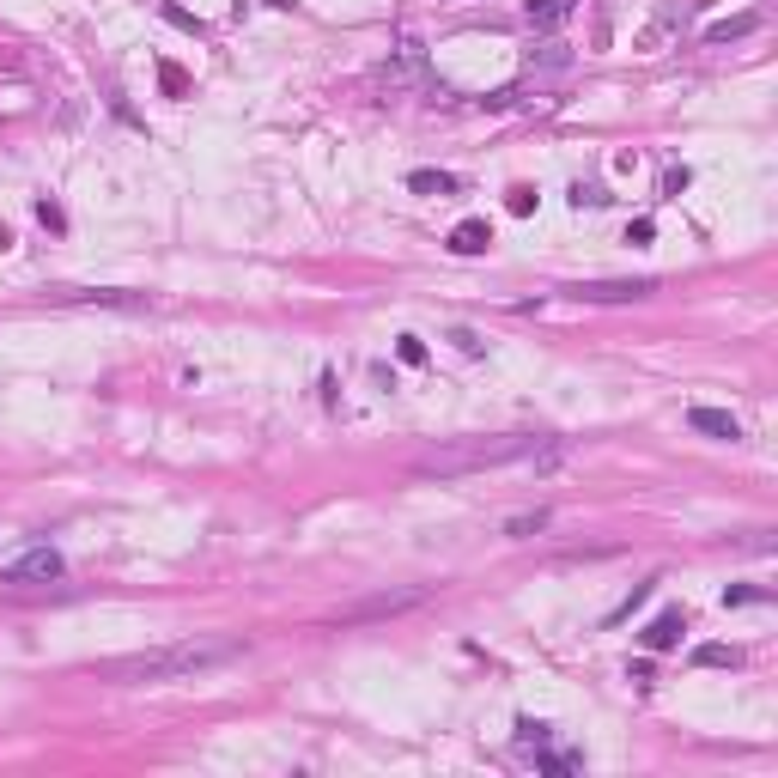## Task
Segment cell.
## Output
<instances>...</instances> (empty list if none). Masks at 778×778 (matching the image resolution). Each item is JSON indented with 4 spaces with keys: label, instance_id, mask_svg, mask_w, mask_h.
Wrapping results in <instances>:
<instances>
[{
    "label": "cell",
    "instance_id": "4",
    "mask_svg": "<svg viewBox=\"0 0 778 778\" xmlns=\"http://www.w3.org/2000/svg\"><path fill=\"white\" fill-rule=\"evenodd\" d=\"M426 602V590H389V596H371V602H353V608H341L335 620L341 627H359V620H383V614H408V608H420Z\"/></svg>",
    "mask_w": 778,
    "mask_h": 778
},
{
    "label": "cell",
    "instance_id": "15",
    "mask_svg": "<svg viewBox=\"0 0 778 778\" xmlns=\"http://www.w3.org/2000/svg\"><path fill=\"white\" fill-rule=\"evenodd\" d=\"M396 359H402V365H426V341H420V335H402V341H396Z\"/></svg>",
    "mask_w": 778,
    "mask_h": 778
},
{
    "label": "cell",
    "instance_id": "2",
    "mask_svg": "<svg viewBox=\"0 0 778 778\" xmlns=\"http://www.w3.org/2000/svg\"><path fill=\"white\" fill-rule=\"evenodd\" d=\"M548 438H529V432H505V438H462V444H444L432 456L414 462V475L426 481H456V475H481V469H499V462H523L535 456Z\"/></svg>",
    "mask_w": 778,
    "mask_h": 778
},
{
    "label": "cell",
    "instance_id": "12",
    "mask_svg": "<svg viewBox=\"0 0 778 778\" xmlns=\"http://www.w3.org/2000/svg\"><path fill=\"white\" fill-rule=\"evenodd\" d=\"M541 529H548V511H541V505H535V511H523V517H511V523H505V535H511V541H529V535H541Z\"/></svg>",
    "mask_w": 778,
    "mask_h": 778
},
{
    "label": "cell",
    "instance_id": "6",
    "mask_svg": "<svg viewBox=\"0 0 778 778\" xmlns=\"http://www.w3.org/2000/svg\"><path fill=\"white\" fill-rule=\"evenodd\" d=\"M687 426H693V432H706V438H724V444L742 438V420H736L730 408H687Z\"/></svg>",
    "mask_w": 778,
    "mask_h": 778
},
{
    "label": "cell",
    "instance_id": "13",
    "mask_svg": "<svg viewBox=\"0 0 778 778\" xmlns=\"http://www.w3.org/2000/svg\"><path fill=\"white\" fill-rule=\"evenodd\" d=\"M754 25H760L754 13H742V19H724V25H712V31H706V43H736V37H748Z\"/></svg>",
    "mask_w": 778,
    "mask_h": 778
},
{
    "label": "cell",
    "instance_id": "17",
    "mask_svg": "<svg viewBox=\"0 0 778 778\" xmlns=\"http://www.w3.org/2000/svg\"><path fill=\"white\" fill-rule=\"evenodd\" d=\"M766 590H754V584H736V590H724V602H760Z\"/></svg>",
    "mask_w": 778,
    "mask_h": 778
},
{
    "label": "cell",
    "instance_id": "7",
    "mask_svg": "<svg viewBox=\"0 0 778 778\" xmlns=\"http://www.w3.org/2000/svg\"><path fill=\"white\" fill-rule=\"evenodd\" d=\"M487 244H493V225H487V219H462V225L450 231V250H456V256H481Z\"/></svg>",
    "mask_w": 778,
    "mask_h": 778
},
{
    "label": "cell",
    "instance_id": "5",
    "mask_svg": "<svg viewBox=\"0 0 778 778\" xmlns=\"http://www.w3.org/2000/svg\"><path fill=\"white\" fill-rule=\"evenodd\" d=\"M645 292H651V280H590V286H572V298H584V304H633Z\"/></svg>",
    "mask_w": 778,
    "mask_h": 778
},
{
    "label": "cell",
    "instance_id": "18",
    "mask_svg": "<svg viewBox=\"0 0 778 778\" xmlns=\"http://www.w3.org/2000/svg\"><path fill=\"white\" fill-rule=\"evenodd\" d=\"M651 238H657V225H651V219H639V225L627 231V244H651Z\"/></svg>",
    "mask_w": 778,
    "mask_h": 778
},
{
    "label": "cell",
    "instance_id": "3",
    "mask_svg": "<svg viewBox=\"0 0 778 778\" xmlns=\"http://www.w3.org/2000/svg\"><path fill=\"white\" fill-rule=\"evenodd\" d=\"M67 572V560L55 554V548H31V554H19L7 572H0V584H19V590H31V584H55Z\"/></svg>",
    "mask_w": 778,
    "mask_h": 778
},
{
    "label": "cell",
    "instance_id": "14",
    "mask_svg": "<svg viewBox=\"0 0 778 778\" xmlns=\"http://www.w3.org/2000/svg\"><path fill=\"white\" fill-rule=\"evenodd\" d=\"M548 736H554L548 724H535V718H517V742H523V748H541Z\"/></svg>",
    "mask_w": 778,
    "mask_h": 778
},
{
    "label": "cell",
    "instance_id": "16",
    "mask_svg": "<svg viewBox=\"0 0 778 778\" xmlns=\"http://www.w3.org/2000/svg\"><path fill=\"white\" fill-rule=\"evenodd\" d=\"M645 602H651V584H639V590H633V596H627V602H620V608H614V614H608V627H620V620H627V614H633V608H645Z\"/></svg>",
    "mask_w": 778,
    "mask_h": 778
},
{
    "label": "cell",
    "instance_id": "1",
    "mask_svg": "<svg viewBox=\"0 0 778 778\" xmlns=\"http://www.w3.org/2000/svg\"><path fill=\"white\" fill-rule=\"evenodd\" d=\"M244 645L238 639H183V645H152L134 657H110L98 663V681H122V687H152V681H189L201 669L231 663Z\"/></svg>",
    "mask_w": 778,
    "mask_h": 778
},
{
    "label": "cell",
    "instance_id": "9",
    "mask_svg": "<svg viewBox=\"0 0 778 778\" xmlns=\"http://www.w3.org/2000/svg\"><path fill=\"white\" fill-rule=\"evenodd\" d=\"M675 639H681V614H657L645 627V651H669Z\"/></svg>",
    "mask_w": 778,
    "mask_h": 778
},
{
    "label": "cell",
    "instance_id": "10",
    "mask_svg": "<svg viewBox=\"0 0 778 778\" xmlns=\"http://www.w3.org/2000/svg\"><path fill=\"white\" fill-rule=\"evenodd\" d=\"M693 663H699V669H736V663H742V651H736V645H699V651H693Z\"/></svg>",
    "mask_w": 778,
    "mask_h": 778
},
{
    "label": "cell",
    "instance_id": "8",
    "mask_svg": "<svg viewBox=\"0 0 778 778\" xmlns=\"http://www.w3.org/2000/svg\"><path fill=\"white\" fill-rule=\"evenodd\" d=\"M566 13H572V0H523V19H529L535 31H554Z\"/></svg>",
    "mask_w": 778,
    "mask_h": 778
},
{
    "label": "cell",
    "instance_id": "11",
    "mask_svg": "<svg viewBox=\"0 0 778 778\" xmlns=\"http://www.w3.org/2000/svg\"><path fill=\"white\" fill-rule=\"evenodd\" d=\"M408 189H414V195H450V189H456V177H450V171H414V177H408Z\"/></svg>",
    "mask_w": 778,
    "mask_h": 778
}]
</instances>
